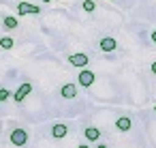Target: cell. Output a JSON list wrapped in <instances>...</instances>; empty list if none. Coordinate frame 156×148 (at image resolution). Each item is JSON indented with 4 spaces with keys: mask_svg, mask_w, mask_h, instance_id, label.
I'll use <instances>...</instances> for the list:
<instances>
[{
    "mask_svg": "<svg viewBox=\"0 0 156 148\" xmlns=\"http://www.w3.org/2000/svg\"><path fill=\"white\" fill-rule=\"evenodd\" d=\"M41 9L37 5H30V2H20L17 5V15H39Z\"/></svg>",
    "mask_w": 156,
    "mask_h": 148,
    "instance_id": "obj_1",
    "label": "cell"
},
{
    "mask_svg": "<svg viewBox=\"0 0 156 148\" xmlns=\"http://www.w3.org/2000/svg\"><path fill=\"white\" fill-rule=\"evenodd\" d=\"M28 142V133L24 129H13L11 131V144L13 146H24Z\"/></svg>",
    "mask_w": 156,
    "mask_h": 148,
    "instance_id": "obj_2",
    "label": "cell"
},
{
    "mask_svg": "<svg viewBox=\"0 0 156 148\" xmlns=\"http://www.w3.org/2000/svg\"><path fill=\"white\" fill-rule=\"evenodd\" d=\"M77 82H79L83 88H90V86L94 84V73H92V71H88V69H81V71H79Z\"/></svg>",
    "mask_w": 156,
    "mask_h": 148,
    "instance_id": "obj_3",
    "label": "cell"
},
{
    "mask_svg": "<svg viewBox=\"0 0 156 148\" xmlns=\"http://www.w3.org/2000/svg\"><path fill=\"white\" fill-rule=\"evenodd\" d=\"M32 92V84H22L17 90H15V94H13V99H15V103H22L28 94Z\"/></svg>",
    "mask_w": 156,
    "mask_h": 148,
    "instance_id": "obj_4",
    "label": "cell"
},
{
    "mask_svg": "<svg viewBox=\"0 0 156 148\" xmlns=\"http://www.w3.org/2000/svg\"><path fill=\"white\" fill-rule=\"evenodd\" d=\"M98 47H101V52H113V50H118V41L113 39V37H105V39H101V43H98Z\"/></svg>",
    "mask_w": 156,
    "mask_h": 148,
    "instance_id": "obj_5",
    "label": "cell"
},
{
    "mask_svg": "<svg viewBox=\"0 0 156 148\" xmlns=\"http://www.w3.org/2000/svg\"><path fill=\"white\" fill-rule=\"evenodd\" d=\"M69 62L73 65V67H88V56L86 54H71L69 56Z\"/></svg>",
    "mask_w": 156,
    "mask_h": 148,
    "instance_id": "obj_6",
    "label": "cell"
},
{
    "mask_svg": "<svg viewBox=\"0 0 156 148\" xmlns=\"http://www.w3.org/2000/svg\"><path fill=\"white\" fill-rule=\"evenodd\" d=\"M66 133H69V127H66L64 122H56V124L51 127V135H54L56 139H62V137H66Z\"/></svg>",
    "mask_w": 156,
    "mask_h": 148,
    "instance_id": "obj_7",
    "label": "cell"
},
{
    "mask_svg": "<svg viewBox=\"0 0 156 148\" xmlns=\"http://www.w3.org/2000/svg\"><path fill=\"white\" fill-rule=\"evenodd\" d=\"M60 94H62L64 99H75V97H77V86H75V84H64V86L60 88Z\"/></svg>",
    "mask_w": 156,
    "mask_h": 148,
    "instance_id": "obj_8",
    "label": "cell"
},
{
    "mask_svg": "<svg viewBox=\"0 0 156 148\" xmlns=\"http://www.w3.org/2000/svg\"><path fill=\"white\" fill-rule=\"evenodd\" d=\"M115 127H118V131H130V127H133V120L128 118V116H122V118H118L115 120Z\"/></svg>",
    "mask_w": 156,
    "mask_h": 148,
    "instance_id": "obj_9",
    "label": "cell"
},
{
    "mask_svg": "<svg viewBox=\"0 0 156 148\" xmlns=\"http://www.w3.org/2000/svg\"><path fill=\"white\" fill-rule=\"evenodd\" d=\"M83 137H86L88 142H98V139H101V131H98L96 127H88V129L83 131Z\"/></svg>",
    "mask_w": 156,
    "mask_h": 148,
    "instance_id": "obj_10",
    "label": "cell"
},
{
    "mask_svg": "<svg viewBox=\"0 0 156 148\" xmlns=\"http://www.w3.org/2000/svg\"><path fill=\"white\" fill-rule=\"evenodd\" d=\"M2 24H5V28L15 30V28H17V17H15V15H7V17L2 20Z\"/></svg>",
    "mask_w": 156,
    "mask_h": 148,
    "instance_id": "obj_11",
    "label": "cell"
},
{
    "mask_svg": "<svg viewBox=\"0 0 156 148\" xmlns=\"http://www.w3.org/2000/svg\"><path fill=\"white\" fill-rule=\"evenodd\" d=\"M13 45H15V41L11 37H2V39H0V47H2V50H11Z\"/></svg>",
    "mask_w": 156,
    "mask_h": 148,
    "instance_id": "obj_12",
    "label": "cell"
},
{
    "mask_svg": "<svg viewBox=\"0 0 156 148\" xmlns=\"http://www.w3.org/2000/svg\"><path fill=\"white\" fill-rule=\"evenodd\" d=\"M94 9H96V2H94V0H83V11L92 13Z\"/></svg>",
    "mask_w": 156,
    "mask_h": 148,
    "instance_id": "obj_13",
    "label": "cell"
},
{
    "mask_svg": "<svg viewBox=\"0 0 156 148\" xmlns=\"http://www.w3.org/2000/svg\"><path fill=\"white\" fill-rule=\"evenodd\" d=\"M9 97H11V92H9L7 88H0V101H7Z\"/></svg>",
    "mask_w": 156,
    "mask_h": 148,
    "instance_id": "obj_14",
    "label": "cell"
},
{
    "mask_svg": "<svg viewBox=\"0 0 156 148\" xmlns=\"http://www.w3.org/2000/svg\"><path fill=\"white\" fill-rule=\"evenodd\" d=\"M152 73L156 75V62H152Z\"/></svg>",
    "mask_w": 156,
    "mask_h": 148,
    "instance_id": "obj_15",
    "label": "cell"
},
{
    "mask_svg": "<svg viewBox=\"0 0 156 148\" xmlns=\"http://www.w3.org/2000/svg\"><path fill=\"white\" fill-rule=\"evenodd\" d=\"M152 41L156 43V30H152Z\"/></svg>",
    "mask_w": 156,
    "mask_h": 148,
    "instance_id": "obj_16",
    "label": "cell"
},
{
    "mask_svg": "<svg viewBox=\"0 0 156 148\" xmlns=\"http://www.w3.org/2000/svg\"><path fill=\"white\" fill-rule=\"evenodd\" d=\"M96 148H107V144H101V142H98V146H96Z\"/></svg>",
    "mask_w": 156,
    "mask_h": 148,
    "instance_id": "obj_17",
    "label": "cell"
},
{
    "mask_svg": "<svg viewBox=\"0 0 156 148\" xmlns=\"http://www.w3.org/2000/svg\"><path fill=\"white\" fill-rule=\"evenodd\" d=\"M77 148H90V146H86V144H79V146H77Z\"/></svg>",
    "mask_w": 156,
    "mask_h": 148,
    "instance_id": "obj_18",
    "label": "cell"
},
{
    "mask_svg": "<svg viewBox=\"0 0 156 148\" xmlns=\"http://www.w3.org/2000/svg\"><path fill=\"white\" fill-rule=\"evenodd\" d=\"M43 2H51V0H43Z\"/></svg>",
    "mask_w": 156,
    "mask_h": 148,
    "instance_id": "obj_19",
    "label": "cell"
},
{
    "mask_svg": "<svg viewBox=\"0 0 156 148\" xmlns=\"http://www.w3.org/2000/svg\"><path fill=\"white\" fill-rule=\"evenodd\" d=\"M154 112H156V105H154Z\"/></svg>",
    "mask_w": 156,
    "mask_h": 148,
    "instance_id": "obj_20",
    "label": "cell"
},
{
    "mask_svg": "<svg viewBox=\"0 0 156 148\" xmlns=\"http://www.w3.org/2000/svg\"><path fill=\"white\" fill-rule=\"evenodd\" d=\"M0 103H2V101H0Z\"/></svg>",
    "mask_w": 156,
    "mask_h": 148,
    "instance_id": "obj_21",
    "label": "cell"
}]
</instances>
